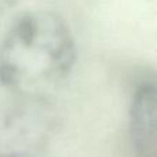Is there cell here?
Instances as JSON below:
<instances>
[{
  "label": "cell",
  "instance_id": "6da1fadb",
  "mask_svg": "<svg viewBox=\"0 0 157 157\" xmlns=\"http://www.w3.org/2000/svg\"><path fill=\"white\" fill-rule=\"evenodd\" d=\"M76 62L71 28L52 11L24 13L0 44V84L15 97L47 98Z\"/></svg>",
  "mask_w": 157,
  "mask_h": 157
},
{
  "label": "cell",
  "instance_id": "7a4b0ae2",
  "mask_svg": "<svg viewBox=\"0 0 157 157\" xmlns=\"http://www.w3.org/2000/svg\"><path fill=\"white\" fill-rule=\"evenodd\" d=\"M57 125L47 98L17 97L0 109V155H35Z\"/></svg>",
  "mask_w": 157,
  "mask_h": 157
},
{
  "label": "cell",
  "instance_id": "3957f363",
  "mask_svg": "<svg viewBox=\"0 0 157 157\" xmlns=\"http://www.w3.org/2000/svg\"><path fill=\"white\" fill-rule=\"evenodd\" d=\"M130 139L135 157H157L156 87L141 84L130 106Z\"/></svg>",
  "mask_w": 157,
  "mask_h": 157
},
{
  "label": "cell",
  "instance_id": "277c9868",
  "mask_svg": "<svg viewBox=\"0 0 157 157\" xmlns=\"http://www.w3.org/2000/svg\"><path fill=\"white\" fill-rule=\"evenodd\" d=\"M0 157H36V155H0Z\"/></svg>",
  "mask_w": 157,
  "mask_h": 157
}]
</instances>
